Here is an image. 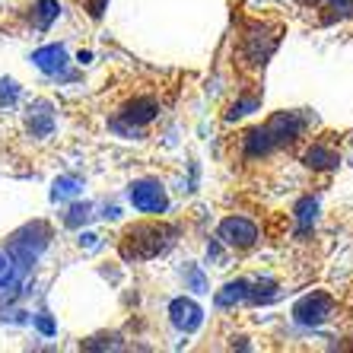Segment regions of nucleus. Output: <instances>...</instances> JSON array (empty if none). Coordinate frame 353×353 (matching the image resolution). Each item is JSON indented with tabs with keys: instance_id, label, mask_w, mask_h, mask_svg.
<instances>
[{
	"instance_id": "1",
	"label": "nucleus",
	"mask_w": 353,
	"mask_h": 353,
	"mask_svg": "<svg viewBox=\"0 0 353 353\" xmlns=\"http://www.w3.org/2000/svg\"><path fill=\"white\" fill-rule=\"evenodd\" d=\"M172 242V230L157 226V223H140L134 230L124 232V258H153Z\"/></svg>"
},
{
	"instance_id": "2",
	"label": "nucleus",
	"mask_w": 353,
	"mask_h": 353,
	"mask_svg": "<svg viewBox=\"0 0 353 353\" xmlns=\"http://www.w3.org/2000/svg\"><path fill=\"white\" fill-rule=\"evenodd\" d=\"M131 204L137 210H143V214H163L169 201H165V191L157 181H137L131 188Z\"/></svg>"
},
{
	"instance_id": "3",
	"label": "nucleus",
	"mask_w": 353,
	"mask_h": 353,
	"mask_svg": "<svg viewBox=\"0 0 353 353\" xmlns=\"http://www.w3.org/2000/svg\"><path fill=\"white\" fill-rule=\"evenodd\" d=\"M220 236L236 248H248L258 239V230L248 220H242V216H230V220L220 226Z\"/></svg>"
},
{
	"instance_id": "4",
	"label": "nucleus",
	"mask_w": 353,
	"mask_h": 353,
	"mask_svg": "<svg viewBox=\"0 0 353 353\" xmlns=\"http://www.w3.org/2000/svg\"><path fill=\"white\" fill-rule=\"evenodd\" d=\"M328 312H331V299L328 296H321V293L305 296L303 303L296 305V319L303 321V325H319Z\"/></svg>"
},
{
	"instance_id": "5",
	"label": "nucleus",
	"mask_w": 353,
	"mask_h": 353,
	"mask_svg": "<svg viewBox=\"0 0 353 353\" xmlns=\"http://www.w3.org/2000/svg\"><path fill=\"white\" fill-rule=\"evenodd\" d=\"M172 319L179 328L185 331H194L197 325H201V309H197L191 299H175L172 303Z\"/></svg>"
},
{
	"instance_id": "6",
	"label": "nucleus",
	"mask_w": 353,
	"mask_h": 353,
	"mask_svg": "<svg viewBox=\"0 0 353 353\" xmlns=\"http://www.w3.org/2000/svg\"><path fill=\"white\" fill-rule=\"evenodd\" d=\"M157 112H159V105L153 102V99H134L131 105H128V118H131L134 124L153 121V118H157Z\"/></svg>"
},
{
	"instance_id": "7",
	"label": "nucleus",
	"mask_w": 353,
	"mask_h": 353,
	"mask_svg": "<svg viewBox=\"0 0 353 353\" xmlns=\"http://www.w3.org/2000/svg\"><path fill=\"white\" fill-rule=\"evenodd\" d=\"M35 64H39L41 70L54 74V70H61V67H64V48H61V45H51V48L35 51Z\"/></svg>"
},
{
	"instance_id": "8",
	"label": "nucleus",
	"mask_w": 353,
	"mask_h": 353,
	"mask_svg": "<svg viewBox=\"0 0 353 353\" xmlns=\"http://www.w3.org/2000/svg\"><path fill=\"white\" fill-rule=\"evenodd\" d=\"M305 163L315 165V169H328V165L337 163V157H334V153H328V150L315 147V150H309V153H305Z\"/></svg>"
},
{
	"instance_id": "9",
	"label": "nucleus",
	"mask_w": 353,
	"mask_h": 353,
	"mask_svg": "<svg viewBox=\"0 0 353 353\" xmlns=\"http://www.w3.org/2000/svg\"><path fill=\"white\" fill-rule=\"evenodd\" d=\"M13 96H17V90H13V83H3V90H0V102H10Z\"/></svg>"
}]
</instances>
